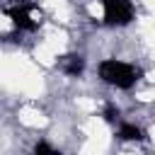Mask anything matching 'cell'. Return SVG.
<instances>
[{
  "instance_id": "cell-1",
  "label": "cell",
  "mask_w": 155,
  "mask_h": 155,
  "mask_svg": "<svg viewBox=\"0 0 155 155\" xmlns=\"http://www.w3.org/2000/svg\"><path fill=\"white\" fill-rule=\"evenodd\" d=\"M97 70H99V78H102L104 82H109V85H114V87H119V90H131V87L138 82V75H140L133 65H128V63H124V61H116V58L102 61Z\"/></svg>"
},
{
  "instance_id": "cell-2",
  "label": "cell",
  "mask_w": 155,
  "mask_h": 155,
  "mask_svg": "<svg viewBox=\"0 0 155 155\" xmlns=\"http://www.w3.org/2000/svg\"><path fill=\"white\" fill-rule=\"evenodd\" d=\"M102 7H104V22L111 27H124L133 19L131 0H102Z\"/></svg>"
},
{
  "instance_id": "cell-3",
  "label": "cell",
  "mask_w": 155,
  "mask_h": 155,
  "mask_svg": "<svg viewBox=\"0 0 155 155\" xmlns=\"http://www.w3.org/2000/svg\"><path fill=\"white\" fill-rule=\"evenodd\" d=\"M10 17H12V22H15V27L17 29H24V31H34L36 27H39V19H34L31 17V12H29V7H15V10H10Z\"/></svg>"
},
{
  "instance_id": "cell-4",
  "label": "cell",
  "mask_w": 155,
  "mask_h": 155,
  "mask_svg": "<svg viewBox=\"0 0 155 155\" xmlns=\"http://www.w3.org/2000/svg\"><path fill=\"white\" fill-rule=\"evenodd\" d=\"M116 136H119L121 140H140V138H143V131H140V126H136V124H121L119 131H116Z\"/></svg>"
},
{
  "instance_id": "cell-5",
  "label": "cell",
  "mask_w": 155,
  "mask_h": 155,
  "mask_svg": "<svg viewBox=\"0 0 155 155\" xmlns=\"http://www.w3.org/2000/svg\"><path fill=\"white\" fill-rule=\"evenodd\" d=\"M82 65H85V61L80 56H65L63 58V70L68 75H80L82 73Z\"/></svg>"
},
{
  "instance_id": "cell-6",
  "label": "cell",
  "mask_w": 155,
  "mask_h": 155,
  "mask_svg": "<svg viewBox=\"0 0 155 155\" xmlns=\"http://www.w3.org/2000/svg\"><path fill=\"white\" fill-rule=\"evenodd\" d=\"M102 114H104V121H109V124H114V121L119 119V109H116V107H107Z\"/></svg>"
},
{
  "instance_id": "cell-7",
  "label": "cell",
  "mask_w": 155,
  "mask_h": 155,
  "mask_svg": "<svg viewBox=\"0 0 155 155\" xmlns=\"http://www.w3.org/2000/svg\"><path fill=\"white\" fill-rule=\"evenodd\" d=\"M34 150H36V153H56V150H53L51 145H46V143H36Z\"/></svg>"
}]
</instances>
